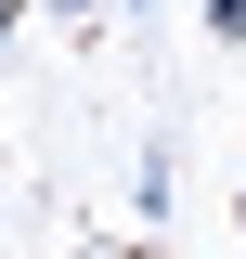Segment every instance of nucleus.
Listing matches in <instances>:
<instances>
[{
  "label": "nucleus",
  "mask_w": 246,
  "mask_h": 259,
  "mask_svg": "<svg viewBox=\"0 0 246 259\" xmlns=\"http://www.w3.org/2000/svg\"><path fill=\"white\" fill-rule=\"evenodd\" d=\"M39 13H91V0H39Z\"/></svg>",
  "instance_id": "nucleus-2"
},
{
  "label": "nucleus",
  "mask_w": 246,
  "mask_h": 259,
  "mask_svg": "<svg viewBox=\"0 0 246 259\" xmlns=\"http://www.w3.org/2000/svg\"><path fill=\"white\" fill-rule=\"evenodd\" d=\"M208 26H220V39H246V0H208Z\"/></svg>",
  "instance_id": "nucleus-1"
}]
</instances>
